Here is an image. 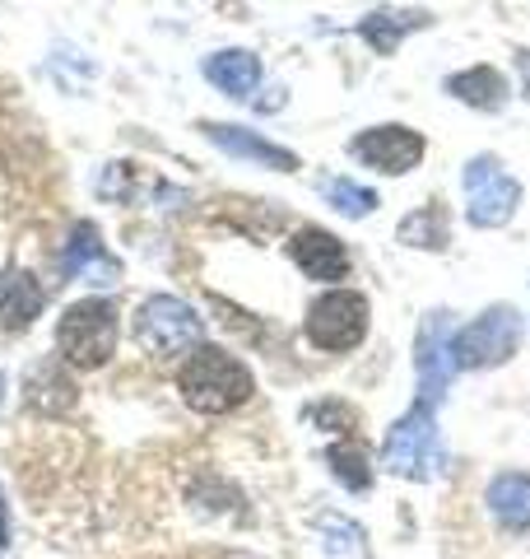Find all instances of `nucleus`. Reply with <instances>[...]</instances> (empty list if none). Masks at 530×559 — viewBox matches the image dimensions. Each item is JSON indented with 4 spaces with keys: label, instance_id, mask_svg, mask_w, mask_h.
<instances>
[{
    "label": "nucleus",
    "instance_id": "nucleus-1",
    "mask_svg": "<svg viewBox=\"0 0 530 559\" xmlns=\"http://www.w3.org/2000/svg\"><path fill=\"white\" fill-rule=\"evenodd\" d=\"M177 392H182V401L191 411L228 415V411H238V406L252 401L256 378H252V369H246L238 355H228V349L196 345L186 355L182 369H177Z\"/></svg>",
    "mask_w": 530,
    "mask_h": 559
},
{
    "label": "nucleus",
    "instance_id": "nucleus-2",
    "mask_svg": "<svg viewBox=\"0 0 530 559\" xmlns=\"http://www.w3.org/2000/svg\"><path fill=\"white\" fill-rule=\"evenodd\" d=\"M121 312L112 299H80L57 322V355L70 369H103L117 355Z\"/></svg>",
    "mask_w": 530,
    "mask_h": 559
},
{
    "label": "nucleus",
    "instance_id": "nucleus-3",
    "mask_svg": "<svg viewBox=\"0 0 530 559\" xmlns=\"http://www.w3.org/2000/svg\"><path fill=\"white\" fill-rule=\"evenodd\" d=\"M131 331H135V345L145 349L149 359H177L201 345L205 318L191 304L177 299V294H149V299L135 308Z\"/></svg>",
    "mask_w": 530,
    "mask_h": 559
},
{
    "label": "nucleus",
    "instance_id": "nucleus-4",
    "mask_svg": "<svg viewBox=\"0 0 530 559\" xmlns=\"http://www.w3.org/2000/svg\"><path fill=\"white\" fill-rule=\"evenodd\" d=\"M517 345H521V312L511 304H493L451 336V359L456 369H470V373L498 369V364L517 355Z\"/></svg>",
    "mask_w": 530,
    "mask_h": 559
},
{
    "label": "nucleus",
    "instance_id": "nucleus-5",
    "mask_svg": "<svg viewBox=\"0 0 530 559\" xmlns=\"http://www.w3.org/2000/svg\"><path fill=\"white\" fill-rule=\"evenodd\" d=\"M368 322H373V308L359 289H326L308 304L303 331L316 349L326 355H345V349H359L368 336Z\"/></svg>",
    "mask_w": 530,
    "mask_h": 559
},
{
    "label": "nucleus",
    "instance_id": "nucleus-6",
    "mask_svg": "<svg viewBox=\"0 0 530 559\" xmlns=\"http://www.w3.org/2000/svg\"><path fill=\"white\" fill-rule=\"evenodd\" d=\"M382 466L405 480H433L437 476V419L429 401H414L382 439Z\"/></svg>",
    "mask_w": 530,
    "mask_h": 559
},
{
    "label": "nucleus",
    "instance_id": "nucleus-7",
    "mask_svg": "<svg viewBox=\"0 0 530 559\" xmlns=\"http://www.w3.org/2000/svg\"><path fill=\"white\" fill-rule=\"evenodd\" d=\"M466 219L474 229H503L521 205V182L503 168L498 154H474L466 164Z\"/></svg>",
    "mask_w": 530,
    "mask_h": 559
},
{
    "label": "nucleus",
    "instance_id": "nucleus-8",
    "mask_svg": "<svg viewBox=\"0 0 530 559\" xmlns=\"http://www.w3.org/2000/svg\"><path fill=\"white\" fill-rule=\"evenodd\" d=\"M423 135L414 127H400V121H382V127H368L349 140V154L363 168L386 173V178H405L423 164Z\"/></svg>",
    "mask_w": 530,
    "mask_h": 559
},
{
    "label": "nucleus",
    "instance_id": "nucleus-9",
    "mask_svg": "<svg viewBox=\"0 0 530 559\" xmlns=\"http://www.w3.org/2000/svg\"><path fill=\"white\" fill-rule=\"evenodd\" d=\"M414 369H419V401L447 392V382L456 373V359H451V326H447V312H429L419 326V345H414Z\"/></svg>",
    "mask_w": 530,
    "mask_h": 559
},
{
    "label": "nucleus",
    "instance_id": "nucleus-10",
    "mask_svg": "<svg viewBox=\"0 0 530 559\" xmlns=\"http://www.w3.org/2000/svg\"><path fill=\"white\" fill-rule=\"evenodd\" d=\"M289 257L308 280H322V285H335V280L349 275V248L322 224H303L289 238Z\"/></svg>",
    "mask_w": 530,
    "mask_h": 559
},
{
    "label": "nucleus",
    "instance_id": "nucleus-11",
    "mask_svg": "<svg viewBox=\"0 0 530 559\" xmlns=\"http://www.w3.org/2000/svg\"><path fill=\"white\" fill-rule=\"evenodd\" d=\"M61 275H70V280L88 275V285H117V280H121V261L103 248L98 224L80 219L75 229H70V242L61 252Z\"/></svg>",
    "mask_w": 530,
    "mask_h": 559
},
{
    "label": "nucleus",
    "instance_id": "nucleus-12",
    "mask_svg": "<svg viewBox=\"0 0 530 559\" xmlns=\"http://www.w3.org/2000/svg\"><path fill=\"white\" fill-rule=\"evenodd\" d=\"M201 131L209 145H219L224 154H233V159H246V164H261V168H275V173H293L298 168V154L275 145V140H265L246 127H228V121H201Z\"/></svg>",
    "mask_w": 530,
    "mask_h": 559
},
{
    "label": "nucleus",
    "instance_id": "nucleus-13",
    "mask_svg": "<svg viewBox=\"0 0 530 559\" xmlns=\"http://www.w3.org/2000/svg\"><path fill=\"white\" fill-rule=\"evenodd\" d=\"M24 401L38 415H70L80 406V388L57 359H38L24 378Z\"/></svg>",
    "mask_w": 530,
    "mask_h": 559
},
{
    "label": "nucleus",
    "instance_id": "nucleus-14",
    "mask_svg": "<svg viewBox=\"0 0 530 559\" xmlns=\"http://www.w3.org/2000/svg\"><path fill=\"white\" fill-rule=\"evenodd\" d=\"M205 80L228 98H252L261 84V57L242 47H224L215 57H205Z\"/></svg>",
    "mask_w": 530,
    "mask_h": 559
},
{
    "label": "nucleus",
    "instance_id": "nucleus-15",
    "mask_svg": "<svg viewBox=\"0 0 530 559\" xmlns=\"http://www.w3.org/2000/svg\"><path fill=\"white\" fill-rule=\"evenodd\" d=\"M489 513L498 518L503 532H530V476L526 471H503L484 489Z\"/></svg>",
    "mask_w": 530,
    "mask_h": 559
},
{
    "label": "nucleus",
    "instance_id": "nucleus-16",
    "mask_svg": "<svg viewBox=\"0 0 530 559\" xmlns=\"http://www.w3.org/2000/svg\"><path fill=\"white\" fill-rule=\"evenodd\" d=\"M43 312V285L28 271H0V331H24Z\"/></svg>",
    "mask_w": 530,
    "mask_h": 559
},
{
    "label": "nucleus",
    "instance_id": "nucleus-17",
    "mask_svg": "<svg viewBox=\"0 0 530 559\" xmlns=\"http://www.w3.org/2000/svg\"><path fill=\"white\" fill-rule=\"evenodd\" d=\"M423 24H429V10H373L359 20V38L373 47L377 57H392V51Z\"/></svg>",
    "mask_w": 530,
    "mask_h": 559
},
{
    "label": "nucleus",
    "instance_id": "nucleus-18",
    "mask_svg": "<svg viewBox=\"0 0 530 559\" xmlns=\"http://www.w3.org/2000/svg\"><path fill=\"white\" fill-rule=\"evenodd\" d=\"M447 94L456 103H466V108L493 112V108H503V98H507V80H503V70H493V66H470V70L447 75Z\"/></svg>",
    "mask_w": 530,
    "mask_h": 559
},
{
    "label": "nucleus",
    "instance_id": "nucleus-19",
    "mask_svg": "<svg viewBox=\"0 0 530 559\" xmlns=\"http://www.w3.org/2000/svg\"><path fill=\"white\" fill-rule=\"evenodd\" d=\"M396 238L405 242V248H419V252H442V248H447V242H451V224H447V210H442L437 201L419 205L414 215H405V219H400Z\"/></svg>",
    "mask_w": 530,
    "mask_h": 559
},
{
    "label": "nucleus",
    "instance_id": "nucleus-20",
    "mask_svg": "<svg viewBox=\"0 0 530 559\" xmlns=\"http://www.w3.org/2000/svg\"><path fill=\"white\" fill-rule=\"evenodd\" d=\"M326 466H330V476L340 480L349 495H363V489H373V462H368V448L363 443H330L326 448Z\"/></svg>",
    "mask_w": 530,
    "mask_h": 559
},
{
    "label": "nucleus",
    "instance_id": "nucleus-21",
    "mask_svg": "<svg viewBox=\"0 0 530 559\" xmlns=\"http://www.w3.org/2000/svg\"><path fill=\"white\" fill-rule=\"evenodd\" d=\"M316 527H322V536H326L322 546H326L330 559H368V536H363L359 522H349L340 513H322Z\"/></svg>",
    "mask_w": 530,
    "mask_h": 559
},
{
    "label": "nucleus",
    "instance_id": "nucleus-22",
    "mask_svg": "<svg viewBox=\"0 0 530 559\" xmlns=\"http://www.w3.org/2000/svg\"><path fill=\"white\" fill-rule=\"evenodd\" d=\"M322 197H326V205H335V210H340V215H349V219H363V215H373V210L382 205L373 187L349 182V178H326V182H322Z\"/></svg>",
    "mask_w": 530,
    "mask_h": 559
},
{
    "label": "nucleus",
    "instance_id": "nucleus-23",
    "mask_svg": "<svg viewBox=\"0 0 530 559\" xmlns=\"http://www.w3.org/2000/svg\"><path fill=\"white\" fill-rule=\"evenodd\" d=\"M308 415L322 429H335V433H353V429H359V411L345 406V401H322V406H312Z\"/></svg>",
    "mask_w": 530,
    "mask_h": 559
},
{
    "label": "nucleus",
    "instance_id": "nucleus-24",
    "mask_svg": "<svg viewBox=\"0 0 530 559\" xmlns=\"http://www.w3.org/2000/svg\"><path fill=\"white\" fill-rule=\"evenodd\" d=\"M517 70H521V84H526V98H530V51L517 47Z\"/></svg>",
    "mask_w": 530,
    "mask_h": 559
},
{
    "label": "nucleus",
    "instance_id": "nucleus-25",
    "mask_svg": "<svg viewBox=\"0 0 530 559\" xmlns=\"http://www.w3.org/2000/svg\"><path fill=\"white\" fill-rule=\"evenodd\" d=\"M5 536H10V509H5V495H0V546H5Z\"/></svg>",
    "mask_w": 530,
    "mask_h": 559
},
{
    "label": "nucleus",
    "instance_id": "nucleus-26",
    "mask_svg": "<svg viewBox=\"0 0 530 559\" xmlns=\"http://www.w3.org/2000/svg\"><path fill=\"white\" fill-rule=\"evenodd\" d=\"M0 392H5V378H0Z\"/></svg>",
    "mask_w": 530,
    "mask_h": 559
},
{
    "label": "nucleus",
    "instance_id": "nucleus-27",
    "mask_svg": "<svg viewBox=\"0 0 530 559\" xmlns=\"http://www.w3.org/2000/svg\"><path fill=\"white\" fill-rule=\"evenodd\" d=\"M0 550H5V546H0Z\"/></svg>",
    "mask_w": 530,
    "mask_h": 559
}]
</instances>
